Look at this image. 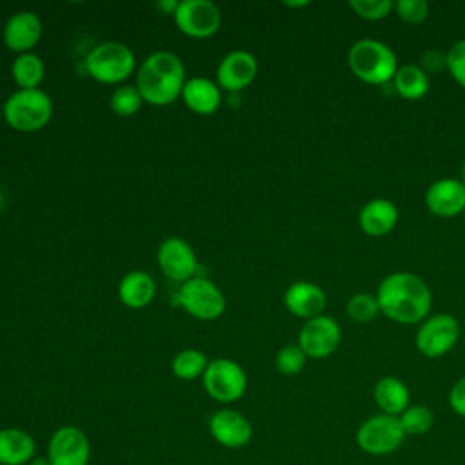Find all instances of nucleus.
I'll return each instance as SVG.
<instances>
[{
    "mask_svg": "<svg viewBox=\"0 0 465 465\" xmlns=\"http://www.w3.org/2000/svg\"><path fill=\"white\" fill-rule=\"evenodd\" d=\"M136 67L134 53L122 42H102L85 56V71L100 84H120Z\"/></svg>",
    "mask_w": 465,
    "mask_h": 465,
    "instance_id": "nucleus-5",
    "label": "nucleus"
},
{
    "mask_svg": "<svg viewBox=\"0 0 465 465\" xmlns=\"http://www.w3.org/2000/svg\"><path fill=\"white\" fill-rule=\"evenodd\" d=\"M185 67L178 54L171 51L151 53L138 67L136 87L145 104L163 107L182 96L185 85Z\"/></svg>",
    "mask_w": 465,
    "mask_h": 465,
    "instance_id": "nucleus-2",
    "label": "nucleus"
},
{
    "mask_svg": "<svg viewBox=\"0 0 465 465\" xmlns=\"http://www.w3.org/2000/svg\"><path fill=\"white\" fill-rule=\"evenodd\" d=\"M202 381L205 392L220 403H232L240 400L247 389V374L243 367L231 358L211 360Z\"/></svg>",
    "mask_w": 465,
    "mask_h": 465,
    "instance_id": "nucleus-7",
    "label": "nucleus"
},
{
    "mask_svg": "<svg viewBox=\"0 0 465 465\" xmlns=\"http://www.w3.org/2000/svg\"><path fill=\"white\" fill-rule=\"evenodd\" d=\"M380 312L391 322L416 325L429 318L432 292L425 280L409 271L387 274L376 291Z\"/></svg>",
    "mask_w": 465,
    "mask_h": 465,
    "instance_id": "nucleus-1",
    "label": "nucleus"
},
{
    "mask_svg": "<svg viewBox=\"0 0 465 465\" xmlns=\"http://www.w3.org/2000/svg\"><path fill=\"white\" fill-rule=\"evenodd\" d=\"M13 80L20 89H38L44 80L45 67L38 54L35 53H22L15 58L11 65Z\"/></svg>",
    "mask_w": 465,
    "mask_h": 465,
    "instance_id": "nucleus-25",
    "label": "nucleus"
},
{
    "mask_svg": "<svg viewBox=\"0 0 465 465\" xmlns=\"http://www.w3.org/2000/svg\"><path fill=\"white\" fill-rule=\"evenodd\" d=\"M158 265L173 282H187L194 278L198 262L193 247L182 238H167L158 247Z\"/></svg>",
    "mask_w": 465,
    "mask_h": 465,
    "instance_id": "nucleus-14",
    "label": "nucleus"
},
{
    "mask_svg": "<svg viewBox=\"0 0 465 465\" xmlns=\"http://www.w3.org/2000/svg\"><path fill=\"white\" fill-rule=\"evenodd\" d=\"M173 18L176 27L191 38H209L222 24L220 9L209 0H182Z\"/></svg>",
    "mask_w": 465,
    "mask_h": 465,
    "instance_id": "nucleus-10",
    "label": "nucleus"
},
{
    "mask_svg": "<svg viewBox=\"0 0 465 465\" xmlns=\"http://www.w3.org/2000/svg\"><path fill=\"white\" fill-rule=\"evenodd\" d=\"M42 36V22L33 11H18L4 25V44L7 49L22 54L31 53Z\"/></svg>",
    "mask_w": 465,
    "mask_h": 465,
    "instance_id": "nucleus-17",
    "label": "nucleus"
},
{
    "mask_svg": "<svg viewBox=\"0 0 465 465\" xmlns=\"http://www.w3.org/2000/svg\"><path fill=\"white\" fill-rule=\"evenodd\" d=\"M349 5L360 18L369 22L383 20L394 11L392 0H351Z\"/></svg>",
    "mask_w": 465,
    "mask_h": 465,
    "instance_id": "nucleus-31",
    "label": "nucleus"
},
{
    "mask_svg": "<svg viewBox=\"0 0 465 465\" xmlns=\"http://www.w3.org/2000/svg\"><path fill=\"white\" fill-rule=\"evenodd\" d=\"M207 365H209V358L202 351L183 349L173 358L171 369L176 378L191 381V380H196L198 376H203Z\"/></svg>",
    "mask_w": 465,
    "mask_h": 465,
    "instance_id": "nucleus-26",
    "label": "nucleus"
},
{
    "mask_svg": "<svg viewBox=\"0 0 465 465\" xmlns=\"http://www.w3.org/2000/svg\"><path fill=\"white\" fill-rule=\"evenodd\" d=\"M29 465H51V463H49V460H47V456H45V458H33V460L29 461Z\"/></svg>",
    "mask_w": 465,
    "mask_h": 465,
    "instance_id": "nucleus-37",
    "label": "nucleus"
},
{
    "mask_svg": "<svg viewBox=\"0 0 465 465\" xmlns=\"http://www.w3.org/2000/svg\"><path fill=\"white\" fill-rule=\"evenodd\" d=\"M143 98L136 85H120L113 91L109 105L118 116H133L143 105Z\"/></svg>",
    "mask_w": 465,
    "mask_h": 465,
    "instance_id": "nucleus-28",
    "label": "nucleus"
},
{
    "mask_svg": "<svg viewBox=\"0 0 465 465\" xmlns=\"http://www.w3.org/2000/svg\"><path fill=\"white\" fill-rule=\"evenodd\" d=\"M211 436L227 449H242L252 440L251 421L234 409H220L209 420Z\"/></svg>",
    "mask_w": 465,
    "mask_h": 465,
    "instance_id": "nucleus-15",
    "label": "nucleus"
},
{
    "mask_svg": "<svg viewBox=\"0 0 465 465\" xmlns=\"http://www.w3.org/2000/svg\"><path fill=\"white\" fill-rule=\"evenodd\" d=\"M305 361H307V356L305 352L300 349L298 343H291V345H285L282 347L278 352H276V358H274V365H276V371L283 376H294V374H300L305 367Z\"/></svg>",
    "mask_w": 465,
    "mask_h": 465,
    "instance_id": "nucleus-30",
    "label": "nucleus"
},
{
    "mask_svg": "<svg viewBox=\"0 0 465 465\" xmlns=\"http://www.w3.org/2000/svg\"><path fill=\"white\" fill-rule=\"evenodd\" d=\"M341 340V329L340 325L325 314H320L316 318L305 320L300 334H298V345L305 352L307 358L322 360L331 356Z\"/></svg>",
    "mask_w": 465,
    "mask_h": 465,
    "instance_id": "nucleus-11",
    "label": "nucleus"
},
{
    "mask_svg": "<svg viewBox=\"0 0 465 465\" xmlns=\"http://www.w3.org/2000/svg\"><path fill=\"white\" fill-rule=\"evenodd\" d=\"M178 305L196 320L211 322L223 314L225 296L211 280L194 276L183 282L176 292Z\"/></svg>",
    "mask_w": 465,
    "mask_h": 465,
    "instance_id": "nucleus-6",
    "label": "nucleus"
},
{
    "mask_svg": "<svg viewBox=\"0 0 465 465\" xmlns=\"http://www.w3.org/2000/svg\"><path fill=\"white\" fill-rule=\"evenodd\" d=\"M447 71L465 89V38L454 42L447 51Z\"/></svg>",
    "mask_w": 465,
    "mask_h": 465,
    "instance_id": "nucleus-33",
    "label": "nucleus"
},
{
    "mask_svg": "<svg viewBox=\"0 0 465 465\" xmlns=\"http://www.w3.org/2000/svg\"><path fill=\"white\" fill-rule=\"evenodd\" d=\"M352 74L371 85H385L392 82L398 71V60L394 51L374 38L356 40L347 56Z\"/></svg>",
    "mask_w": 465,
    "mask_h": 465,
    "instance_id": "nucleus-3",
    "label": "nucleus"
},
{
    "mask_svg": "<svg viewBox=\"0 0 465 465\" xmlns=\"http://www.w3.org/2000/svg\"><path fill=\"white\" fill-rule=\"evenodd\" d=\"M427 209L440 218H452L465 211V183L456 178H440L425 193Z\"/></svg>",
    "mask_w": 465,
    "mask_h": 465,
    "instance_id": "nucleus-16",
    "label": "nucleus"
},
{
    "mask_svg": "<svg viewBox=\"0 0 465 465\" xmlns=\"http://www.w3.org/2000/svg\"><path fill=\"white\" fill-rule=\"evenodd\" d=\"M35 440L27 430L0 429V465H25L35 458Z\"/></svg>",
    "mask_w": 465,
    "mask_h": 465,
    "instance_id": "nucleus-21",
    "label": "nucleus"
},
{
    "mask_svg": "<svg viewBox=\"0 0 465 465\" xmlns=\"http://www.w3.org/2000/svg\"><path fill=\"white\" fill-rule=\"evenodd\" d=\"M449 405H450V409H452L458 416L465 418V376H461V378L452 385V389H450V392H449Z\"/></svg>",
    "mask_w": 465,
    "mask_h": 465,
    "instance_id": "nucleus-35",
    "label": "nucleus"
},
{
    "mask_svg": "<svg viewBox=\"0 0 465 465\" xmlns=\"http://www.w3.org/2000/svg\"><path fill=\"white\" fill-rule=\"evenodd\" d=\"M460 338V323L452 314L438 312L420 323L414 343L427 358H441L454 349Z\"/></svg>",
    "mask_w": 465,
    "mask_h": 465,
    "instance_id": "nucleus-9",
    "label": "nucleus"
},
{
    "mask_svg": "<svg viewBox=\"0 0 465 465\" xmlns=\"http://www.w3.org/2000/svg\"><path fill=\"white\" fill-rule=\"evenodd\" d=\"M461 182L465 183V162H463V178H461Z\"/></svg>",
    "mask_w": 465,
    "mask_h": 465,
    "instance_id": "nucleus-39",
    "label": "nucleus"
},
{
    "mask_svg": "<svg viewBox=\"0 0 465 465\" xmlns=\"http://www.w3.org/2000/svg\"><path fill=\"white\" fill-rule=\"evenodd\" d=\"M156 294L154 280L145 271H131L118 283V298L129 309L147 307Z\"/></svg>",
    "mask_w": 465,
    "mask_h": 465,
    "instance_id": "nucleus-22",
    "label": "nucleus"
},
{
    "mask_svg": "<svg viewBox=\"0 0 465 465\" xmlns=\"http://www.w3.org/2000/svg\"><path fill=\"white\" fill-rule=\"evenodd\" d=\"M345 311L349 318L356 323H369L380 314V305L376 300V294L369 292H356L349 298Z\"/></svg>",
    "mask_w": 465,
    "mask_h": 465,
    "instance_id": "nucleus-29",
    "label": "nucleus"
},
{
    "mask_svg": "<svg viewBox=\"0 0 465 465\" xmlns=\"http://www.w3.org/2000/svg\"><path fill=\"white\" fill-rule=\"evenodd\" d=\"M287 7H305L309 5V2H285Z\"/></svg>",
    "mask_w": 465,
    "mask_h": 465,
    "instance_id": "nucleus-38",
    "label": "nucleus"
},
{
    "mask_svg": "<svg viewBox=\"0 0 465 465\" xmlns=\"http://www.w3.org/2000/svg\"><path fill=\"white\" fill-rule=\"evenodd\" d=\"M182 100L196 114H213L222 104V89L205 76H194L185 82Z\"/></svg>",
    "mask_w": 465,
    "mask_h": 465,
    "instance_id": "nucleus-20",
    "label": "nucleus"
},
{
    "mask_svg": "<svg viewBox=\"0 0 465 465\" xmlns=\"http://www.w3.org/2000/svg\"><path fill=\"white\" fill-rule=\"evenodd\" d=\"M398 218L400 213L394 202L387 198H372L360 209L358 223L367 236L380 238L394 231Z\"/></svg>",
    "mask_w": 465,
    "mask_h": 465,
    "instance_id": "nucleus-19",
    "label": "nucleus"
},
{
    "mask_svg": "<svg viewBox=\"0 0 465 465\" xmlns=\"http://www.w3.org/2000/svg\"><path fill=\"white\" fill-rule=\"evenodd\" d=\"M91 443L84 430L64 425L54 430L47 445V460L51 465H87Z\"/></svg>",
    "mask_w": 465,
    "mask_h": 465,
    "instance_id": "nucleus-12",
    "label": "nucleus"
},
{
    "mask_svg": "<svg viewBox=\"0 0 465 465\" xmlns=\"http://www.w3.org/2000/svg\"><path fill=\"white\" fill-rule=\"evenodd\" d=\"M394 13L401 22L418 25L429 16V4L425 0H398L394 2Z\"/></svg>",
    "mask_w": 465,
    "mask_h": 465,
    "instance_id": "nucleus-32",
    "label": "nucleus"
},
{
    "mask_svg": "<svg viewBox=\"0 0 465 465\" xmlns=\"http://www.w3.org/2000/svg\"><path fill=\"white\" fill-rule=\"evenodd\" d=\"M392 87L403 100H420L427 94L430 80L429 74L420 65L409 64L398 67L392 78Z\"/></svg>",
    "mask_w": 465,
    "mask_h": 465,
    "instance_id": "nucleus-24",
    "label": "nucleus"
},
{
    "mask_svg": "<svg viewBox=\"0 0 465 465\" xmlns=\"http://www.w3.org/2000/svg\"><path fill=\"white\" fill-rule=\"evenodd\" d=\"M178 4H180V2H176V0H160V2H156V7H158L163 15H174L176 9H178Z\"/></svg>",
    "mask_w": 465,
    "mask_h": 465,
    "instance_id": "nucleus-36",
    "label": "nucleus"
},
{
    "mask_svg": "<svg viewBox=\"0 0 465 465\" xmlns=\"http://www.w3.org/2000/svg\"><path fill=\"white\" fill-rule=\"evenodd\" d=\"M398 420L405 436H421L434 425V414L427 405H409Z\"/></svg>",
    "mask_w": 465,
    "mask_h": 465,
    "instance_id": "nucleus-27",
    "label": "nucleus"
},
{
    "mask_svg": "<svg viewBox=\"0 0 465 465\" xmlns=\"http://www.w3.org/2000/svg\"><path fill=\"white\" fill-rule=\"evenodd\" d=\"M285 309L303 320L316 318L327 305L323 289L312 282H294L283 292Z\"/></svg>",
    "mask_w": 465,
    "mask_h": 465,
    "instance_id": "nucleus-18",
    "label": "nucleus"
},
{
    "mask_svg": "<svg viewBox=\"0 0 465 465\" xmlns=\"http://www.w3.org/2000/svg\"><path fill=\"white\" fill-rule=\"evenodd\" d=\"M372 398L380 411L391 416H400L411 405L409 387L396 376L380 378L374 383Z\"/></svg>",
    "mask_w": 465,
    "mask_h": 465,
    "instance_id": "nucleus-23",
    "label": "nucleus"
},
{
    "mask_svg": "<svg viewBox=\"0 0 465 465\" xmlns=\"http://www.w3.org/2000/svg\"><path fill=\"white\" fill-rule=\"evenodd\" d=\"M53 102L42 89H18L4 104V120L20 133H33L49 124Z\"/></svg>",
    "mask_w": 465,
    "mask_h": 465,
    "instance_id": "nucleus-4",
    "label": "nucleus"
},
{
    "mask_svg": "<svg viewBox=\"0 0 465 465\" xmlns=\"http://www.w3.org/2000/svg\"><path fill=\"white\" fill-rule=\"evenodd\" d=\"M405 432L398 416L374 414L367 418L356 430V445L372 456H385L394 452L403 443Z\"/></svg>",
    "mask_w": 465,
    "mask_h": 465,
    "instance_id": "nucleus-8",
    "label": "nucleus"
},
{
    "mask_svg": "<svg viewBox=\"0 0 465 465\" xmlns=\"http://www.w3.org/2000/svg\"><path fill=\"white\" fill-rule=\"evenodd\" d=\"M463 220H465V211H463Z\"/></svg>",
    "mask_w": 465,
    "mask_h": 465,
    "instance_id": "nucleus-40",
    "label": "nucleus"
},
{
    "mask_svg": "<svg viewBox=\"0 0 465 465\" xmlns=\"http://www.w3.org/2000/svg\"><path fill=\"white\" fill-rule=\"evenodd\" d=\"M258 73V62L252 53L236 49L225 54L216 67V84L229 93H240L249 87Z\"/></svg>",
    "mask_w": 465,
    "mask_h": 465,
    "instance_id": "nucleus-13",
    "label": "nucleus"
},
{
    "mask_svg": "<svg viewBox=\"0 0 465 465\" xmlns=\"http://www.w3.org/2000/svg\"><path fill=\"white\" fill-rule=\"evenodd\" d=\"M420 67L430 74V73H441L447 69V53L436 51V49H429L425 53H421L420 56Z\"/></svg>",
    "mask_w": 465,
    "mask_h": 465,
    "instance_id": "nucleus-34",
    "label": "nucleus"
}]
</instances>
